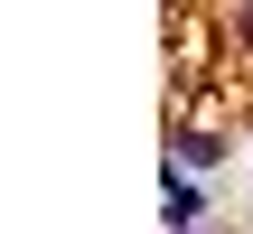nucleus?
I'll return each instance as SVG.
<instances>
[{"mask_svg":"<svg viewBox=\"0 0 253 234\" xmlns=\"http://www.w3.org/2000/svg\"><path fill=\"white\" fill-rule=\"evenodd\" d=\"M169 169H188V178L207 169V178H216V169H225V141L197 131V122H178V131H169Z\"/></svg>","mask_w":253,"mask_h":234,"instance_id":"f257e3e1","label":"nucleus"},{"mask_svg":"<svg viewBox=\"0 0 253 234\" xmlns=\"http://www.w3.org/2000/svg\"><path fill=\"white\" fill-rule=\"evenodd\" d=\"M197 225H216V216H207V188H197L188 169H169V234H197Z\"/></svg>","mask_w":253,"mask_h":234,"instance_id":"f03ea898","label":"nucleus"},{"mask_svg":"<svg viewBox=\"0 0 253 234\" xmlns=\"http://www.w3.org/2000/svg\"><path fill=\"white\" fill-rule=\"evenodd\" d=\"M197 234H235V225H197Z\"/></svg>","mask_w":253,"mask_h":234,"instance_id":"7ed1b4c3","label":"nucleus"}]
</instances>
